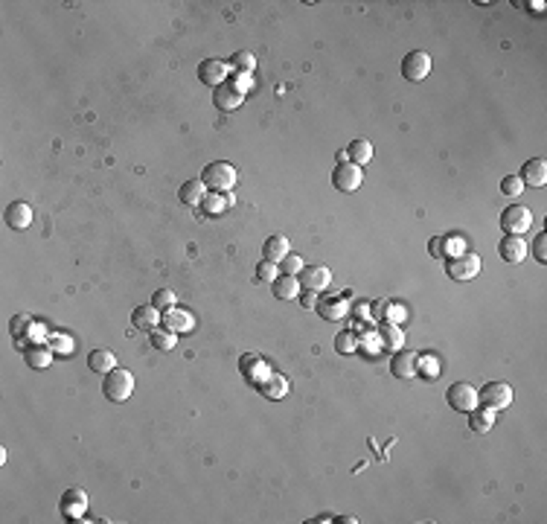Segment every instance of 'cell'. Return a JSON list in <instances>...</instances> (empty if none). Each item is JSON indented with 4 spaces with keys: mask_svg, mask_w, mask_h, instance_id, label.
Masks as SVG:
<instances>
[{
    "mask_svg": "<svg viewBox=\"0 0 547 524\" xmlns=\"http://www.w3.org/2000/svg\"><path fill=\"white\" fill-rule=\"evenodd\" d=\"M402 318H405V309H402V306H387V311H384V320L396 323V320H402Z\"/></svg>",
    "mask_w": 547,
    "mask_h": 524,
    "instance_id": "42",
    "label": "cell"
},
{
    "mask_svg": "<svg viewBox=\"0 0 547 524\" xmlns=\"http://www.w3.org/2000/svg\"><path fill=\"white\" fill-rule=\"evenodd\" d=\"M335 350H338L341 356H349V352H355V350H358L355 332H338V335H335Z\"/></svg>",
    "mask_w": 547,
    "mask_h": 524,
    "instance_id": "34",
    "label": "cell"
},
{
    "mask_svg": "<svg viewBox=\"0 0 547 524\" xmlns=\"http://www.w3.org/2000/svg\"><path fill=\"white\" fill-rule=\"evenodd\" d=\"M257 390L265 396V399H283V396L288 393V379L286 376H279V373H268L265 376L259 385H257Z\"/></svg>",
    "mask_w": 547,
    "mask_h": 524,
    "instance_id": "17",
    "label": "cell"
},
{
    "mask_svg": "<svg viewBox=\"0 0 547 524\" xmlns=\"http://www.w3.org/2000/svg\"><path fill=\"white\" fill-rule=\"evenodd\" d=\"M346 158H349V163H355V166H367L373 161V143H370V140H353L349 149H346Z\"/></svg>",
    "mask_w": 547,
    "mask_h": 524,
    "instance_id": "25",
    "label": "cell"
},
{
    "mask_svg": "<svg viewBox=\"0 0 547 524\" xmlns=\"http://www.w3.org/2000/svg\"><path fill=\"white\" fill-rule=\"evenodd\" d=\"M286 253H288V239H286L283 233H274V236L265 239V245H262V257L268 260V262L279 265V262H283Z\"/></svg>",
    "mask_w": 547,
    "mask_h": 524,
    "instance_id": "19",
    "label": "cell"
},
{
    "mask_svg": "<svg viewBox=\"0 0 547 524\" xmlns=\"http://www.w3.org/2000/svg\"><path fill=\"white\" fill-rule=\"evenodd\" d=\"M102 393L111 402H125L134 393V376L125 367H114L105 379H102Z\"/></svg>",
    "mask_w": 547,
    "mask_h": 524,
    "instance_id": "2",
    "label": "cell"
},
{
    "mask_svg": "<svg viewBox=\"0 0 547 524\" xmlns=\"http://www.w3.org/2000/svg\"><path fill=\"white\" fill-rule=\"evenodd\" d=\"M317 291H300V303H303V309H308V311H315L317 309Z\"/></svg>",
    "mask_w": 547,
    "mask_h": 524,
    "instance_id": "39",
    "label": "cell"
},
{
    "mask_svg": "<svg viewBox=\"0 0 547 524\" xmlns=\"http://www.w3.org/2000/svg\"><path fill=\"white\" fill-rule=\"evenodd\" d=\"M88 509V495L82 489H67L64 498H62V516L70 518V521H85L82 516H85Z\"/></svg>",
    "mask_w": 547,
    "mask_h": 524,
    "instance_id": "12",
    "label": "cell"
},
{
    "mask_svg": "<svg viewBox=\"0 0 547 524\" xmlns=\"http://www.w3.org/2000/svg\"><path fill=\"white\" fill-rule=\"evenodd\" d=\"M88 367H91L93 373L108 376V373L117 367V356H114L111 350H91V352H88Z\"/></svg>",
    "mask_w": 547,
    "mask_h": 524,
    "instance_id": "20",
    "label": "cell"
},
{
    "mask_svg": "<svg viewBox=\"0 0 547 524\" xmlns=\"http://www.w3.org/2000/svg\"><path fill=\"white\" fill-rule=\"evenodd\" d=\"M277 268H279V271H283V274L297 277V274L303 271V268H306V262H303V257H300V253H286V257H283V262H279Z\"/></svg>",
    "mask_w": 547,
    "mask_h": 524,
    "instance_id": "31",
    "label": "cell"
},
{
    "mask_svg": "<svg viewBox=\"0 0 547 524\" xmlns=\"http://www.w3.org/2000/svg\"><path fill=\"white\" fill-rule=\"evenodd\" d=\"M315 311H320L326 320H341V318H346V311H349V303H346V297L344 294H332V297H320L317 300V309Z\"/></svg>",
    "mask_w": 547,
    "mask_h": 524,
    "instance_id": "15",
    "label": "cell"
},
{
    "mask_svg": "<svg viewBox=\"0 0 547 524\" xmlns=\"http://www.w3.org/2000/svg\"><path fill=\"white\" fill-rule=\"evenodd\" d=\"M390 373L396 379H414L419 373V356L416 352H396L390 359Z\"/></svg>",
    "mask_w": 547,
    "mask_h": 524,
    "instance_id": "14",
    "label": "cell"
},
{
    "mask_svg": "<svg viewBox=\"0 0 547 524\" xmlns=\"http://www.w3.org/2000/svg\"><path fill=\"white\" fill-rule=\"evenodd\" d=\"M160 311L154 309V306H140V309H134V315H131V323L137 329H143V332H151V329H158V323H160Z\"/></svg>",
    "mask_w": 547,
    "mask_h": 524,
    "instance_id": "22",
    "label": "cell"
},
{
    "mask_svg": "<svg viewBox=\"0 0 547 524\" xmlns=\"http://www.w3.org/2000/svg\"><path fill=\"white\" fill-rule=\"evenodd\" d=\"M175 300H178V297H175V291H169V289H160V291H154V297H151V306H154V309H158L160 315H163V311L175 309Z\"/></svg>",
    "mask_w": 547,
    "mask_h": 524,
    "instance_id": "32",
    "label": "cell"
},
{
    "mask_svg": "<svg viewBox=\"0 0 547 524\" xmlns=\"http://www.w3.org/2000/svg\"><path fill=\"white\" fill-rule=\"evenodd\" d=\"M3 219H6V224H9L12 231H26L33 224V207L26 204V201H12L6 207Z\"/></svg>",
    "mask_w": 547,
    "mask_h": 524,
    "instance_id": "13",
    "label": "cell"
},
{
    "mask_svg": "<svg viewBox=\"0 0 547 524\" xmlns=\"http://www.w3.org/2000/svg\"><path fill=\"white\" fill-rule=\"evenodd\" d=\"M297 282H300V289L303 291H326L329 289V282H332V271L326 265H306L303 271L297 274Z\"/></svg>",
    "mask_w": 547,
    "mask_h": 524,
    "instance_id": "8",
    "label": "cell"
},
{
    "mask_svg": "<svg viewBox=\"0 0 547 524\" xmlns=\"http://www.w3.org/2000/svg\"><path fill=\"white\" fill-rule=\"evenodd\" d=\"M492 426H495V422H492V410H486V408L469 410V428H472L474 434H486Z\"/></svg>",
    "mask_w": 547,
    "mask_h": 524,
    "instance_id": "28",
    "label": "cell"
},
{
    "mask_svg": "<svg viewBox=\"0 0 547 524\" xmlns=\"http://www.w3.org/2000/svg\"><path fill=\"white\" fill-rule=\"evenodd\" d=\"M230 64L228 62H219V59H207L198 64V79L210 88H221L224 82H230Z\"/></svg>",
    "mask_w": 547,
    "mask_h": 524,
    "instance_id": "10",
    "label": "cell"
},
{
    "mask_svg": "<svg viewBox=\"0 0 547 524\" xmlns=\"http://www.w3.org/2000/svg\"><path fill=\"white\" fill-rule=\"evenodd\" d=\"M501 192L503 195H521L524 192V181L518 178V175H507L501 181Z\"/></svg>",
    "mask_w": 547,
    "mask_h": 524,
    "instance_id": "36",
    "label": "cell"
},
{
    "mask_svg": "<svg viewBox=\"0 0 547 524\" xmlns=\"http://www.w3.org/2000/svg\"><path fill=\"white\" fill-rule=\"evenodd\" d=\"M512 405V388L507 381H486V385L478 390V408H486V410H503Z\"/></svg>",
    "mask_w": 547,
    "mask_h": 524,
    "instance_id": "3",
    "label": "cell"
},
{
    "mask_svg": "<svg viewBox=\"0 0 547 524\" xmlns=\"http://www.w3.org/2000/svg\"><path fill=\"white\" fill-rule=\"evenodd\" d=\"M201 181H204V187L213 192H230L236 183V166L228 161H213L201 169Z\"/></svg>",
    "mask_w": 547,
    "mask_h": 524,
    "instance_id": "1",
    "label": "cell"
},
{
    "mask_svg": "<svg viewBox=\"0 0 547 524\" xmlns=\"http://www.w3.org/2000/svg\"><path fill=\"white\" fill-rule=\"evenodd\" d=\"M230 67H233V70H239V73H250V70L257 67V59H254V53H245V50L233 53V59H230Z\"/></svg>",
    "mask_w": 547,
    "mask_h": 524,
    "instance_id": "33",
    "label": "cell"
},
{
    "mask_svg": "<svg viewBox=\"0 0 547 524\" xmlns=\"http://www.w3.org/2000/svg\"><path fill=\"white\" fill-rule=\"evenodd\" d=\"M419 370H425V376H434V373H440V364H434V361L423 364V359H419Z\"/></svg>",
    "mask_w": 547,
    "mask_h": 524,
    "instance_id": "43",
    "label": "cell"
},
{
    "mask_svg": "<svg viewBox=\"0 0 547 524\" xmlns=\"http://www.w3.org/2000/svg\"><path fill=\"white\" fill-rule=\"evenodd\" d=\"M180 201L184 204H189V207H201V201H204V195H207V187H204V181L201 178H195V181H187V183H180Z\"/></svg>",
    "mask_w": 547,
    "mask_h": 524,
    "instance_id": "24",
    "label": "cell"
},
{
    "mask_svg": "<svg viewBox=\"0 0 547 524\" xmlns=\"http://www.w3.org/2000/svg\"><path fill=\"white\" fill-rule=\"evenodd\" d=\"M175 332H169V329H151L149 332V344L154 347V350H160V352H169L172 347H175Z\"/></svg>",
    "mask_w": 547,
    "mask_h": 524,
    "instance_id": "30",
    "label": "cell"
},
{
    "mask_svg": "<svg viewBox=\"0 0 547 524\" xmlns=\"http://www.w3.org/2000/svg\"><path fill=\"white\" fill-rule=\"evenodd\" d=\"M376 341L382 344V347H387V350H399V347H402V341H405V335H402V329L396 327V323L384 320L382 327L376 329Z\"/></svg>",
    "mask_w": 547,
    "mask_h": 524,
    "instance_id": "23",
    "label": "cell"
},
{
    "mask_svg": "<svg viewBox=\"0 0 547 524\" xmlns=\"http://www.w3.org/2000/svg\"><path fill=\"white\" fill-rule=\"evenodd\" d=\"M50 350H53V352H59V350H62V352H70V341H67L64 335H53V338H50Z\"/></svg>",
    "mask_w": 547,
    "mask_h": 524,
    "instance_id": "41",
    "label": "cell"
},
{
    "mask_svg": "<svg viewBox=\"0 0 547 524\" xmlns=\"http://www.w3.org/2000/svg\"><path fill=\"white\" fill-rule=\"evenodd\" d=\"M532 257H536V262H547V233H539L536 239H532Z\"/></svg>",
    "mask_w": 547,
    "mask_h": 524,
    "instance_id": "37",
    "label": "cell"
},
{
    "mask_svg": "<svg viewBox=\"0 0 547 524\" xmlns=\"http://www.w3.org/2000/svg\"><path fill=\"white\" fill-rule=\"evenodd\" d=\"M163 327L169 332H189L192 329V318L187 315V311L169 309V311H163Z\"/></svg>",
    "mask_w": 547,
    "mask_h": 524,
    "instance_id": "27",
    "label": "cell"
},
{
    "mask_svg": "<svg viewBox=\"0 0 547 524\" xmlns=\"http://www.w3.org/2000/svg\"><path fill=\"white\" fill-rule=\"evenodd\" d=\"M279 268L274 265V262H268V260H262L259 265H257V271H254V277H257V282H265V286H271V282L279 277L277 274Z\"/></svg>",
    "mask_w": 547,
    "mask_h": 524,
    "instance_id": "35",
    "label": "cell"
},
{
    "mask_svg": "<svg viewBox=\"0 0 547 524\" xmlns=\"http://www.w3.org/2000/svg\"><path fill=\"white\" fill-rule=\"evenodd\" d=\"M26 327H33V318L30 315H15V318H12V335H15V338H24L26 332Z\"/></svg>",
    "mask_w": 547,
    "mask_h": 524,
    "instance_id": "38",
    "label": "cell"
},
{
    "mask_svg": "<svg viewBox=\"0 0 547 524\" xmlns=\"http://www.w3.org/2000/svg\"><path fill=\"white\" fill-rule=\"evenodd\" d=\"M524 181V187L530 183V187H544L547 183V163L541 158H530L524 166H521V175H518Z\"/></svg>",
    "mask_w": 547,
    "mask_h": 524,
    "instance_id": "18",
    "label": "cell"
},
{
    "mask_svg": "<svg viewBox=\"0 0 547 524\" xmlns=\"http://www.w3.org/2000/svg\"><path fill=\"white\" fill-rule=\"evenodd\" d=\"M532 224V213L530 207H521V204H512L501 213V231L507 236H524Z\"/></svg>",
    "mask_w": 547,
    "mask_h": 524,
    "instance_id": "5",
    "label": "cell"
},
{
    "mask_svg": "<svg viewBox=\"0 0 547 524\" xmlns=\"http://www.w3.org/2000/svg\"><path fill=\"white\" fill-rule=\"evenodd\" d=\"M445 402H448V408H452V410L469 414V410L478 408V390H474L469 381H454V385L445 390Z\"/></svg>",
    "mask_w": 547,
    "mask_h": 524,
    "instance_id": "6",
    "label": "cell"
},
{
    "mask_svg": "<svg viewBox=\"0 0 547 524\" xmlns=\"http://www.w3.org/2000/svg\"><path fill=\"white\" fill-rule=\"evenodd\" d=\"M428 251H431V257H440V260H445V239L434 236V239H431V245H428Z\"/></svg>",
    "mask_w": 547,
    "mask_h": 524,
    "instance_id": "40",
    "label": "cell"
},
{
    "mask_svg": "<svg viewBox=\"0 0 547 524\" xmlns=\"http://www.w3.org/2000/svg\"><path fill=\"white\" fill-rule=\"evenodd\" d=\"M527 253H530V245L524 242L521 236H507V233H503V239L498 242V257H501L503 262L518 265V262L527 260Z\"/></svg>",
    "mask_w": 547,
    "mask_h": 524,
    "instance_id": "11",
    "label": "cell"
},
{
    "mask_svg": "<svg viewBox=\"0 0 547 524\" xmlns=\"http://www.w3.org/2000/svg\"><path fill=\"white\" fill-rule=\"evenodd\" d=\"M271 289H274V297L277 300H294L303 289H300V282H297V277H291V274H279L274 282H271Z\"/></svg>",
    "mask_w": 547,
    "mask_h": 524,
    "instance_id": "21",
    "label": "cell"
},
{
    "mask_svg": "<svg viewBox=\"0 0 547 524\" xmlns=\"http://www.w3.org/2000/svg\"><path fill=\"white\" fill-rule=\"evenodd\" d=\"M431 73V55L425 50H414L402 59V76L408 82H423Z\"/></svg>",
    "mask_w": 547,
    "mask_h": 524,
    "instance_id": "9",
    "label": "cell"
},
{
    "mask_svg": "<svg viewBox=\"0 0 547 524\" xmlns=\"http://www.w3.org/2000/svg\"><path fill=\"white\" fill-rule=\"evenodd\" d=\"M445 274L463 282V280H474L481 274V257L478 253H457V257H445Z\"/></svg>",
    "mask_w": 547,
    "mask_h": 524,
    "instance_id": "4",
    "label": "cell"
},
{
    "mask_svg": "<svg viewBox=\"0 0 547 524\" xmlns=\"http://www.w3.org/2000/svg\"><path fill=\"white\" fill-rule=\"evenodd\" d=\"M364 183V169L355 166V163H338L332 169V187L338 192H355L358 187Z\"/></svg>",
    "mask_w": 547,
    "mask_h": 524,
    "instance_id": "7",
    "label": "cell"
},
{
    "mask_svg": "<svg viewBox=\"0 0 547 524\" xmlns=\"http://www.w3.org/2000/svg\"><path fill=\"white\" fill-rule=\"evenodd\" d=\"M50 361H53V350L50 347H41V344L26 347V364H30L33 370H38V367H47Z\"/></svg>",
    "mask_w": 547,
    "mask_h": 524,
    "instance_id": "29",
    "label": "cell"
},
{
    "mask_svg": "<svg viewBox=\"0 0 547 524\" xmlns=\"http://www.w3.org/2000/svg\"><path fill=\"white\" fill-rule=\"evenodd\" d=\"M242 99H245V91L239 88V84H233V82H224L221 88H216V108H221V111L239 108Z\"/></svg>",
    "mask_w": 547,
    "mask_h": 524,
    "instance_id": "16",
    "label": "cell"
},
{
    "mask_svg": "<svg viewBox=\"0 0 547 524\" xmlns=\"http://www.w3.org/2000/svg\"><path fill=\"white\" fill-rule=\"evenodd\" d=\"M233 204V195L230 192H207L204 195V201H201V207H204V213L207 216H219V213H224Z\"/></svg>",
    "mask_w": 547,
    "mask_h": 524,
    "instance_id": "26",
    "label": "cell"
}]
</instances>
